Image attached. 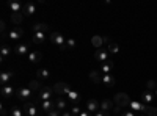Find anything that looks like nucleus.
Here are the masks:
<instances>
[{
    "label": "nucleus",
    "mask_w": 157,
    "mask_h": 116,
    "mask_svg": "<svg viewBox=\"0 0 157 116\" xmlns=\"http://www.w3.org/2000/svg\"><path fill=\"white\" fill-rule=\"evenodd\" d=\"M49 41L54 44L55 47H58L60 50H68V49H66V38H64L61 33L52 32V33L49 35Z\"/></svg>",
    "instance_id": "obj_1"
},
{
    "label": "nucleus",
    "mask_w": 157,
    "mask_h": 116,
    "mask_svg": "<svg viewBox=\"0 0 157 116\" xmlns=\"http://www.w3.org/2000/svg\"><path fill=\"white\" fill-rule=\"evenodd\" d=\"M16 97L19 100H22L24 104L25 102H30L33 97H35V93L32 91V89L29 86H22V88H17V91H16Z\"/></svg>",
    "instance_id": "obj_2"
},
{
    "label": "nucleus",
    "mask_w": 157,
    "mask_h": 116,
    "mask_svg": "<svg viewBox=\"0 0 157 116\" xmlns=\"http://www.w3.org/2000/svg\"><path fill=\"white\" fill-rule=\"evenodd\" d=\"M52 88H54V93H55L58 97H64V99L68 97V94H69V91H71V86H69L68 83H64V82H57Z\"/></svg>",
    "instance_id": "obj_3"
},
{
    "label": "nucleus",
    "mask_w": 157,
    "mask_h": 116,
    "mask_svg": "<svg viewBox=\"0 0 157 116\" xmlns=\"http://www.w3.org/2000/svg\"><path fill=\"white\" fill-rule=\"evenodd\" d=\"M54 94L55 93H54V88H52V86H43V89L38 93V99L35 102L38 104V102H43V100H54V99H52Z\"/></svg>",
    "instance_id": "obj_4"
},
{
    "label": "nucleus",
    "mask_w": 157,
    "mask_h": 116,
    "mask_svg": "<svg viewBox=\"0 0 157 116\" xmlns=\"http://www.w3.org/2000/svg\"><path fill=\"white\" fill-rule=\"evenodd\" d=\"M113 100H115V104H116L118 107H121V108H129V105H130V97H129L126 93H118V94H115Z\"/></svg>",
    "instance_id": "obj_5"
},
{
    "label": "nucleus",
    "mask_w": 157,
    "mask_h": 116,
    "mask_svg": "<svg viewBox=\"0 0 157 116\" xmlns=\"http://www.w3.org/2000/svg\"><path fill=\"white\" fill-rule=\"evenodd\" d=\"M22 110L25 111L27 116H39V108H38V104L35 100H30V102H25Z\"/></svg>",
    "instance_id": "obj_6"
},
{
    "label": "nucleus",
    "mask_w": 157,
    "mask_h": 116,
    "mask_svg": "<svg viewBox=\"0 0 157 116\" xmlns=\"http://www.w3.org/2000/svg\"><path fill=\"white\" fill-rule=\"evenodd\" d=\"M16 91L17 89L14 86H11V85H5V86L0 88V93H2L3 100H11L13 97H16Z\"/></svg>",
    "instance_id": "obj_7"
},
{
    "label": "nucleus",
    "mask_w": 157,
    "mask_h": 116,
    "mask_svg": "<svg viewBox=\"0 0 157 116\" xmlns=\"http://www.w3.org/2000/svg\"><path fill=\"white\" fill-rule=\"evenodd\" d=\"M146 108H148V105L143 104V102H140V100H130L129 110H132L135 113H146Z\"/></svg>",
    "instance_id": "obj_8"
},
{
    "label": "nucleus",
    "mask_w": 157,
    "mask_h": 116,
    "mask_svg": "<svg viewBox=\"0 0 157 116\" xmlns=\"http://www.w3.org/2000/svg\"><path fill=\"white\" fill-rule=\"evenodd\" d=\"M30 52H32V50H30V44H29V43L17 44V46H16V49H14V54H16L17 57H25V55L29 57V54H30Z\"/></svg>",
    "instance_id": "obj_9"
},
{
    "label": "nucleus",
    "mask_w": 157,
    "mask_h": 116,
    "mask_svg": "<svg viewBox=\"0 0 157 116\" xmlns=\"http://www.w3.org/2000/svg\"><path fill=\"white\" fill-rule=\"evenodd\" d=\"M109 57H110V54H109V50H107V49H98L96 52H94V58H96L99 63H105V61H109Z\"/></svg>",
    "instance_id": "obj_10"
},
{
    "label": "nucleus",
    "mask_w": 157,
    "mask_h": 116,
    "mask_svg": "<svg viewBox=\"0 0 157 116\" xmlns=\"http://www.w3.org/2000/svg\"><path fill=\"white\" fill-rule=\"evenodd\" d=\"M24 36V30L21 27H14V28H11L10 33H8V38L11 41H19L21 38Z\"/></svg>",
    "instance_id": "obj_11"
},
{
    "label": "nucleus",
    "mask_w": 157,
    "mask_h": 116,
    "mask_svg": "<svg viewBox=\"0 0 157 116\" xmlns=\"http://www.w3.org/2000/svg\"><path fill=\"white\" fill-rule=\"evenodd\" d=\"M86 110L90 111V113H98L99 110H101V102H98L96 99H90L88 102H86Z\"/></svg>",
    "instance_id": "obj_12"
},
{
    "label": "nucleus",
    "mask_w": 157,
    "mask_h": 116,
    "mask_svg": "<svg viewBox=\"0 0 157 116\" xmlns=\"http://www.w3.org/2000/svg\"><path fill=\"white\" fill-rule=\"evenodd\" d=\"M38 104H39V108H41L46 114L55 108V100H43V102H38Z\"/></svg>",
    "instance_id": "obj_13"
},
{
    "label": "nucleus",
    "mask_w": 157,
    "mask_h": 116,
    "mask_svg": "<svg viewBox=\"0 0 157 116\" xmlns=\"http://www.w3.org/2000/svg\"><path fill=\"white\" fill-rule=\"evenodd\" d=\"M115 83H116V80L112 74H102V83L101 85H104L105 88H113Z\"/></svg>",
    "instance_id": "obj_14"
},
{
    "label": "nucleus",
    "mask_w": 157,
    "mask_h": 116,
    "mask_svg": "<svg viewBox=\"0 0 157 116\" xmlns=\"http://www.w3.org/2000/svg\"><path fill=\"white\" fill-rule=\"evenodd\" d=\"M66 99H68V100H71L74 105H78V104L82 102V96H80V93H78V91H75V89H71Z\"/></svg>",
    "instance_id": "obj_15"
},
{
    "label": "nucleus",
    "mask_w": 157,
    "mask_h": 116,
    "mask_svg": "<svg viewBox=\"0 0 157 116\" xmlns=\"http://www.w3.org/2000/svg\"><path fill=\"white\" fill-rule=\"evenodd\" d=\"M36 13V6H35V3H32V2H27V3H24V11H22V14L24 16H33Z\"/></svg>",
    "instance_id": "obj_16"
},
{
    "label": "nucleus",
    "mask_w": 157,
    "mask_h": 116,
    "mask_svg": "<svg viewBox=\"0 0 157 116\" xmlns=\"http://www.w3.org/2000/svg\"><path fill=\"white\" fill-rule=\"evenodd\" d=\"M41 58H43V55H41V52H38V50H32V52L29 54V57H27L29 63H32V64H38L39 61H41Z\"/></svg>",
    "instance_id": "obj_17"
},
{
    "label": "nucleus",
    "mask_w": 157,
    "mask_h": 116,
    "mask_svg": "<svg viewBox=\"0 0 157 116\" xmlns=\"http://www.w3.org/2000/svg\"><path fill=\"white\" fill-rule=\"evenodd\" d=\"M6 5H8V8H10L13 13H22V11H24V5H22L21 2H16V0H10Z\"/></svg>",
    "instance_id": "obj_18"
},
{
    "label": "nucleus",
    "mask_w": 157,
    "mask_h": 116,
    "mask_svg": "<svg viewBox=\"0 0 157 116\" xmlns=\"http://www.w3.org/2000/svg\"><path fill=\"white\" fill-rule=\"evenodd\" d=\"M90 80L93 82V83H96V85H101L102 83V74H101V71L98 69H93L90 72Z\"/></svg>",
    "instance_id": "obj_19"
},
{
    "label": "nucleus",
    "mask_w": 157,
    "mask_h": 116,
    "mask_svg": "<svg viewBox=\"0 0 157 116\" xmlns=\"http://www.w3.org/2000/svg\"><path fill=\"white\" fill-rule=\"evenodd\" d=\"M68 99H64V97H57L55 99V108L58 110V111H66V107H68V102H66Z\"/></svg>",
    "instance_id": "obj_20"
},
{
    "label": "nucleus",
    "mask_w": 157,
    "mask_h": 116,
    "mask_svg": "<svg viewBox=\"0 0 157 116\" xmlns=\"http://www.w3.org/2000/svg\"><path fill=\"white\" fill-rule=\"evenodd\" d=\"M47 39V33L44 32H38V33H33V44H43L44 41Z\"/></svg>",
    "instance_id": "obj_21"
},
{
    "label": "nucleus",
    "mask_w": 157,
    "mask_h": 116,
    "mask_svg": "<svg viewBox=\"0 0 157 116\" xmlns=\"http://www.w3.org/2000/svg\"><path fill=\"white\" fill-rule=\"evenodd\" d=\"M13 79V72L11 71H5L0 74V85L5 86V85H10V80Z\"/></svg>",
    "instance_id": "obj_22"
},
{
    "label": "nucleus",
    "mask_w": 157,
    "mask_h": 116,
    "mask_svg": "<svg viewBox=\"0 0 157 116\" xmlns=\"http://www.w3.org/2000/svg\"><path fill=\"white\" fill-rule=\"evenodd\" d=\"M155 99V96H154V93L152 91H148V89H146V91H143L141 93V102H143V104H151V102Z\"/></svg>",
    "instance_id": "obj_23"
},
{
    "label": "nucleus",
    "mask_w": 157,
    "mask_h": 116,
    "mask_svg": "<svg viewBox=\"0 0 157 116\" xmlns=\"http://www.w3.org/2000/svg\"><path fill=\"white\" fill-rule=\"evenodd\" d=\"M113 108H115V107H113V100H110V99H104V100L101 102V110H102V111L110 113Z\"/></svg>",
    "instance_id": "obj_24"
},
{
    "label": "nucleus",
    "mask_w": 157,
    "mask_h": 116,
    "mask_svg": "<svg viewBox=\"0 0 157 116\" xmlns=\"http://www.w3.org/2000/svg\"><path fill=\"white\" fill-rule=\"evenodd\" d=\"M13 49L8 47V46H2V49H0V58H2V63H5L8 60V57L11 55Z\"/></svg>",
    "instance_id": "obj_25"
},
{
    "label": "nucleus",
    "mask_w": 157,
    "mask_h": 116,
    "mask_svg": "<svg viewBox=\"0 0 157 116\" xmlns=\"http://www.w3.org/2000/svg\"><path fill=\"white\" fill-rule=\"evenodd\" d=\"M36 77H38L39 80H47L49 77H50V71L46 69V68H39V69L36 71Z\"/></svg>",
    "instance_id": "obj_26"
},
{
    "label": "nucleus",
    "mask_w": 157,
    "mask_h": 116,
    "mask_svg": "<svg viewBox=\"0 0 157 116\" xmlns=\"http://www.w3.org/2000/svg\"><path fill=\"white\" fill-rule=\"evenodd\" d=\"M32 30H33V33H38V32L47 33L49 32V25L47 24H43V22H38V24H35L33 27H32Z\"/></svg>",
    "instance_id": "obj_27"
},
{
    "label": "nucleus",
    "mask_w": 157,
    "mask_h": 116,
    "mask_svg": "<svg viewBox=\"0 0 157 116\" xmlns=\"http://www.w3.org/2000/svg\"><path fill=\"white\" fill-rule=\"evenodd\" d=\"M91 44H93V47H96V50L98 49H102V46H104V36H93L91 38Z\"/></svg>",
    "instance_id": "obj_28"
},
{
    "label": "nucleus",
    "mask_w": 157,
    "mask_h": 116,
    "mask_svg": "<svg viewBox=\"0 0 157 116\" xmlns=\"http://www.w3.org/2000/svg\"><path fill=\"white\" fill-rule=\"evenodd\" d=\"M113 66H115V64H113V61H105V63H102L101 64V74H110V71L113 69Z\"/></svg>",
    "instance_id": "obj_29"
},
{
    "label": "nucleus",
    "mask_w": 157,
    "mask_h": 116,
    "mask_svg": "<svg viewBox=\"0 0 157 116\" xmlns=\"http://www.w3.org/2000/svg\"><path fill=\"white\" fill-rule=\"evenodd\" d=\"M29 88L32 89L33 93H39L43 89V85H41L39 80H32V82H29Z\"/></svg>",
    "instance_id": "obj_30"
},
{
    "label": "nucleus",
    "mask_w": 157,
    "mask_h": 116,
    "mask_svg": "<svg viewBox=\"0 0 157 116\" xmlns=\"http://www.w3.org/2000/svg\"><path fill=\"white\" fill-rule=\"evenodd\" d=\"M10 116H27L25 114V111L22 110V108H19V107H11L10 108Z\"/></svg>",
    "instance_id": "obj_31"
},
{
    "label": "nucleus",
    "mask_w": 157,
    "mask_h": 116,
    "mask_svg": "<svg viewBox=\"0 0 157 116\" xmlns=\"http://www.w3.org/2000/svg\"><path fill=\"white\" fill-rule=\"evenodd\" d=\"M107 50H109V54H112V55H116L118 52H120V46H118L116 43H110L109 46H107Z\"/></svg>",
    "instance_id": "obj_32"
},
{
    "label": "nucleus",
    "mask_w": 157,
    "mask_h": 116,
    "mask_svg": "<svg viewBox=\"0 0 157 116\" xmlns=\"http://www.w3.org/2000/svg\"><path fill=\"white\" fill-rule=\"evenodd\" d=\"M24 19V14L22 13H11V21L14 22V24H21Z\"/></svg>",
    "instance_id": "obj_33"
},
{
    "label": "nucleus",
    "mask_w": 157,
    "mask_h": 116,
    "mask_svg": "<svg viewBox=\"0 0 157 116\" xmlns=\"http://www.w3.org/2000/svg\"><path fill=\"white\" fill-rule=\"evenodd\" d=\"M69 111H71L72 116H80V113H82V107H80V105H72Z\"/></svg>",
    "instance_id": "obj_34"
},
{
    "label": "nucleus",
    "mask_w": 157,
    "mask_h": 116,
    "mask_svg": "<svg viewBox=\"0 0 157 116\" xmlns=\"http://www.w3.org/2000/svg\"><path fill=\"white\" fill-rule=\"evenodd\" d=\"M75 46H77V41L74 39V38H66V49H68V50L74 49Z\"/></svg>",
    "instance_id": "obj_35"
},
{
    "label": "nucleus",
    "mask_w": 157,
    "mask_h": 116,
    "mask_svg": "<svg viewBox=\"0 0 157 116\" xmlns=\"http://www.w3.org/2000/svg\"><path fill=\"white\" fill-rule=\"evenodd\" d=\"M155 88H157L155 82L154 80H148V83H146V89H148V91H154Z\"/></svg>",
    "instance_id": "obj_36"
},
{
    "label": "nucleus",
    "mask_w": 157,
    "mask_h": 116,
    "mask_svg": "<svg viewBox=\"0 0 157 116\" xmlns=\"http://www.w3.org/2000/svg\"><path fill=\"white\" fill-rule=\"evenodd\" d=\"M146 114H148V116H157V108L148 105V108H146Z\"/></svg>",
    "instance_id": "obj_37"
},
{
    "label": "nucleus",
    "mask_w": 157,
    "mask_h": 116,
    "mask_svg": "<svg viewBox=\"0 0 157 116\" xmlns=\"http://www.w3.org/2000/svg\"><path fill=\"white\" fill-rule=\"evenodd\" d=\"M47 116H61V111H58L57 108H54L52 111H49V113H47Z\"/></svg>",
    "instance_id": "obj_38"
},
{
    "label": "nucleus",
    "mask_w": 157,
    "mask_h": 116,
    "mask_svg": "<svg viewBox=\"0 0 157 116\" xmlns=\"http://www.w3.org/2000/svg\"><path fill=\"white\" fill-rule=\"evenodd\" d=\"M121 116H135V111H132V110H124Z\"/></svg>",
    "instance_id": "obj_39"
},
{
    "label": "nucleus",
    "mask_w": 157,
    "mask_h": 116,
    "mask_svg": "<svg viewBox=\"0 0 157 116\" xmlns=\"http://www.w3.org/2000/svg\"><path fill=\"white\" fill-rule=\"evenodd\" d=\"M94 116H110V113H107V111H102V110H99L98 113H94Z\"/></svg>",
    "instance_id": "obj_40"
},
{
    "label": "nucleus",
    "mask_w": 157,
    "mask_h": 116,
    "mask_svg": "<svg viewBox=\"0 0 157 116\" xmlns=\"http://www.w3.org/2000/svg\"><path fill=\"white\" fill-rule=\"evenodd\" d=\"M80 116H94L93 113H90L88 110H82V113H80Z\"/></svg>",
    "instance_id": "obj_41"
},
{
    "label": "nucleus",
    "mask_w": 157,
    "mask_h": 116,
    "mask_svg": "<svg viewBox=\"0 0 157 116\" xmlns=\"http://www.w3.org/2000/svg\"><path fill=\"white\" fill-rule=\"evenodd\" d=\"M6 108H5V105H2V113H0V114H2V116H6Z\"/></svg>",
    "instance_id": "obj_42"
},
{
    "label": "nucleus",
    "mask_w": 157,
    "mask_h": 116,
    "mask_svg": "<svg viewBox=\"0 0 157 116\" xmlns=\"http://www.w3.org/2000/svg\"><path fill=\"white\" fill-rule=\"evenodd\" d=\"M61 116H72V114H71V111H63Z\"/></svg>",
    "instance_id": "obj_43"
},
{
    "label": "nucleus",
    "mask_w": 157,
    "mask_h": 116,
    "mask_svg": "<svg viewBox=\"0 0 157 116\" xmlns=\"http://www.w3.org/2000/svg\"><path fill=\"white\" fill-rule=\"evenodd\" d=\"M154 96H155V97H157V88H155V89H154Z\"/></svg>",
    "instance_id": "obj_44"
},
{
    "label": "nucleus",
    "mask_w": 157,
    "mask_h": 116,
    "mask_svg": "<svg viewBox=\"0 0 157 116\" xmlns=\"http://www.w3.org/2000/svg\"><path fill=\"white\" fill-rule=\"evenodd\" d=\"M140 116H146V114H140Z\"/></svg>",
    "instance_id": "obj_45"
}]
</instances>
